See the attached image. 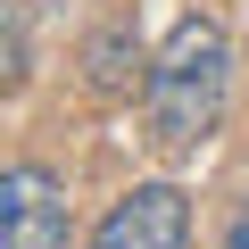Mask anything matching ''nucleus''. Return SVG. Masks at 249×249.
I'll return each mask as SVG.
<instances>
[{"label": "nucleus", "instance_id": "f257e3e1", "mask_svg": "<svg viewBox=\"0 0 249 249\" xmlns=\"http://www.w3.org/2000/svg\"><path fill=\"white\" fill-rule=\"evenodd\" d=\"M224 91H232V42L216 17H183L166 34V50L142 75V116H150V150L191 158L216 124H224Z\"/></svg>", "mask_w": 249, "mask_h": 249}, {"label": "nucleus", "instance_id": "f03ea898", "mask_svg": "<svg viewBox=\"0 0 249 249\" xmlns=\"http://www.w3.org/2000/svg\"><path fill=\"white\" fill-rule=\"evenodd\" d=\"M67 183L50 166H9L0 175V249H67Z\"/></svg>", "mask_w": 249, "mask_h": 249}, {"label": "nucleus", "instance_id": "7ed1b4c3", "mask_svg": "<svg viewBox=\"0 0 249 249\" xmlns=\"http://www.w3.org/2000/svg\"><path fill=\"white\" fill-rule=\"evenodd\" d=\"M91 249H191V199H183L175 183H142V191H124V199L100 216Z\"/></svg>", "mask_w": 249, "mask_h": 249}, {"label": "nucleus", "instance_id": "20e7f679", "mask_svg": "<svg viewBox=\"0 0 249 249\" xmlns=\"http://www.w3.org/2000/svg\"><path fill=\"white\" fill-rule=\"evenodd\" d=\"M133 67H142V42H133V25H100V34L83 42V75H91V91H100V100L133 91Z\"/></svg>", "mask_w": 249, "mask_h": 249}, {"label": "nucleus", "instance_id": "39448f33", "mask_svg": "<svg viewBox=\"0 0 249 249\" xmlns=\"http://www.w3.org/2000/svg\"><path fill=\"white\" fill-rule=\"evenodd\" d=\"M224 249H249V199L232 208V224H224Z\"/></svg>", "mask_w": 249, "mask_h": 249}]
</instances>
